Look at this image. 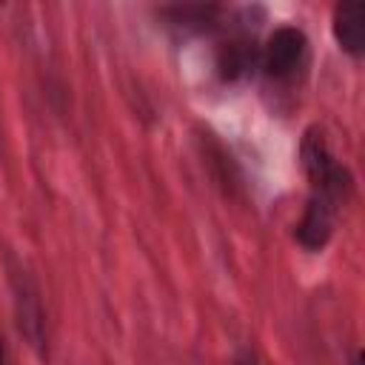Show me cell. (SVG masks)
<instances>
[{"instance_id":"1","label":"cell","mask_w":365,"mask_h":365,"mask_svg":"<svg viewBox=\"0 0 365 365\" xmlns=\"http://www.w3.org/2000/svg\"><path fill=\"white\" fill-rule=\"evenodd\" d=\"M299 163L311 185V194L305 200L299 220L294 222V242L308 254H319L334 240L336 217L354 194V174L334 154L319 125L305 128L299 143Z\"/></svg>"},{"instance_id":"2","label":"cell","mask_w":365,"mask_h":365,"mask_svg":"<svg viewBox=\"0 0 365 365\" xmlns=\"http://www.w3.org/2000/svg\"><path fill=\"white\" fill-rule=\"evenodd\" d=\"M9 285H11L17 331L34 348L37 356H48V317H46L40 285L20 262H9Z\"/></svg>"},{"instance_id":"3","label":"cell","mask_w":365,"mask_h":365,"mask_svg":"<svg viewBox=\"0 0 365 365\" xmlns=\"http://www.w3.org/2000/svg\"><path fill=\"white\" fill-rule=\"evenodd\" d=\"M311 63V43L308 34L299 26H277L268 40L259 46V63L262 74L274 83H294L305 74Z\"/></svg>"},{"instance_id":"4","label":"cell","mask_w":365,"mask_h":365,"mask_svg":"<svg viewBox=\"0 0 365 365\" xmlns=\"http://www.w3.org/2000/svg\"><path fill=\"white\" fill-rule=\"evenodd\" d=\"M331 34L336 46L359 60L365 54V3L362 0H342L331 11Z\"/></svg>"},{"instance_id":"5","label":"cell","mask_w":365,"mask_h":365,"mask_svg":"<svg viewBox=\"0 0 365 365\" xmlns=\"http://www.w3.org/2000/svg\"><path fill=\"white\" fill-rule=\"evenodd\" d=\"M257 63H259V46L242 29L217 46V71L225 83H234V80L251 74L257 68Z\"/></svg>"},{"instance_id":"6","label":"cell","mask_w":365,"mask_h":365,"mask_svg":"<svg viewBox=\"0 0 365 365\" xmlns=\"http://www.w3.org/2000/svg\"><path fill=\"white\" fill-rule=\"evenodd\" d=\"M163 17L168 26L185 31V34H202L220 26L222 9L220 6H202V3H188V6H168L163 9Z\"/></svg>"},{"instance_id":"7","label":"cell","mask_w":365,"mask_h":365,"mask_svg":"<svg viewBox=\"0 0 365 365\" xmlns=\"http://www.w3.org/2000/svg\"><path fill=\"white\" fill-rule=\"evenodd\" d=\"M231 365H259V356L251 351V348H240L231 359Z\"/></svg>"},{"instance_id":"8","label":"cell","mask_w":365,"mask_h":365,"mask_svg":"<svg viewBox=\"0 0 365 365\" xmlns=\"http://www.w3.org/2000/svg\"><path fill=\"white\" fill-rule=\"evenodd\" d=\"M0 365H11V354H9V345L3 339V334H0Z\"/></svg>"},{"instance_id":"9","label":"cell","mask_w":365,"mask_h":365,"mask_svg":"<svg viewBox=\"0 0 365 365\" xmlns=\"http://www.w3.org/2000/svg\"><path fill=\"white\" fill-rule=\"evenodd\" d=\"M351 365H362V354H359V351H354V356H351Z\"/></svg>"}]
</instances>
